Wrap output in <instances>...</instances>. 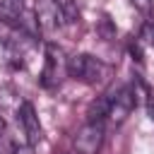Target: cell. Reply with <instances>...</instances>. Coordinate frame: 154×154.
<instances>
[{
	"label": "cell",
	"mask_w": 154,
	"mask_h": 154,
	"mask_svg": "<svg viewBox=\"0 0 154 154\" xmlns=\"http://www.w3.org/2000/svg\"><path fill=\"white\" fill-rule=\"evenodd\" d=\"M106 72H108L106 63H101L99 58H94L89 53H75L67 58V75L77 82L96 84L106 77Z\"/></svg>",
	"instance_id": "cell-1"
},
{
	"label": "cell",
	"mask_w": 154,
	"mask_h": 154,
	"mask_svg": "<svg viewBox=\"0 0 154 154\" xmlns=\"http://www.w3.org/2000/svg\"><path fill=\"white\" fill-rule=\"evenodd\" d=\"M63 72H67V60L63 58V51L53 43L46 46V58H43V70H41V87L43 89H58Z\"/></svg>",
	"instance_id": "cell-2"
},
{
	"label": "cell",
	"mask_w": 154,
	"mask_h": 154,
	"mask_svg": "<svg viewBox=\"0 0 154 154\" xmlns=\"http://www.w3.org/2000/svg\"><path fill=\"white\" fill-rule=\"evenodd\" d=\"M106 140V130L103 123H84L77 132H75V152L77 154H99Z\"/></svg>",
	"instance_id": "cell-3"
},
{
	"label": "cell",
	"mask_w": 154,
	"mask_h": 154,
	"mask_svg": "<svg viewBox=\"0 0 154 154\" xmlns=\"http://www.w3.org/2000/svg\"><path fill=\"white\" fill-rule=\"evenodd\" d=\"M135 103H137V99H135L132 87H120L116 94H111V108H108L106 120H108L111 125H116V128H118V125H120V123H125V118L132 113Z\"/></svg>",
	"instance_id": "cell-4"
},
{
	"label": "cell",
	"mask_w": 154,
	"mask_h": 154,
	"mask_svg": "<svg viewBox=\"0 0 154 154\" xmlns=\"http://www.w3.org/2000/svg\"><path fill=\"white\" fill-rule=\"evenodd\" d=\"M17 120L22 125V132L26 137V144L29 147H36L41 140H43V128L38 123V116H36V108L31 101H22L19 108H17Z\"/></svg>",
	"instance_id": "cell-5"
},
{
	"label": "cell",
	"mask_w": 154,
	"mask_h": 154,
	"mask_svg": "<svg viewBox=\"0 0 154 154\" xmlns=\"http://www.w3.org/2000/svg\"><path fill=\"white\" fill-rule=\"evenodd\" d=\"M36 24L46 34L58 31L60 26H65L63 12H60V7H58L55 0H36Z\"/></svg>",
	"instance_id": "cell-6"
},
{
	"label": "cell",
	"mask_w": 154,
	"mask_h": 154,
	"mask_svg": "<svg viewBox=\"0 0 154 154\" xmlns=\"http://www.w3.org/2000/svg\"><path fill=\"white\" fill-rule=\"evenodd\" d=\"M24 0H0V19L12 29H24Z\"/></svg>",
	"instance_id": "cell-7"
},
{
	"label": "cell",
	"mask_w": 154,
	"mask_h": 154,
	"mask_svg": "<svg viewBox=\"0 0 154 154\" xmlns=\"http://www.w3.org/2000/svg\"><path fill=\"white\" fill-rule=\"evenodd\" d=\"M142 38H144L149 46H154V24H152V22H144V26H142Z\"/></svg>",
	"instance_id": "cell-8"
},
{
	"label": "cell",
	"mask_w": 154,
	"mask_h": 154,
	"mask_svg": "<svg viewBox=\"0 0 154 154\" xmlns=\"http://www.w3.org/2000/svg\"><path fill=\"white\" fill-rule=\"evenodd\" d=\"M14 154H34V147L22 144V147H17V149H14Z\"/></svg>",
	"instance_id": "cell-9"
},
{
	"label": "cell",
	"mask_w": 154,
	"mask_h": 154,
	"mask_svg": "<svg viewBox=\"0 0 154 154\" xmlns=\"http://www.w3.org/2000/svg\"><path fill=\"white\" fill-rule=\"evenodd\" d=\"M132 2H135L142 12H149V0H132Z\"/></svg>",
	"instance_id": "cell-10"
},
{
	"label": "cell",
	"mask_w": 154,
	"mask_h": 154,
	"mask_svg": "<svg viewBox=\"0 0 154 154\" xmlns=\"http://www.w3.org/2000/svg\"><path fill=\"white\" fill-rule=\"evenodd\" d=\"M147 113H149V118L154 120V96H149V99H147Z\"/></svg>",
	"instance_id": "cell-11"
},
{
	"label": "cell",
	"mask_w": 154,
	"mask_h": 154,
	"mask_svg": "<svg viewBox=\"0 0 154 154\" xmlns=\"http://www.w3.org/2000/svg\"><path fill=\"white\" fill-rule=\"evenodd\" d=\"M2 135H7V128H5V120H2V116H0V137Z\"/></svg>",
	"instance_id": "cell-12"
}]
</instances>
